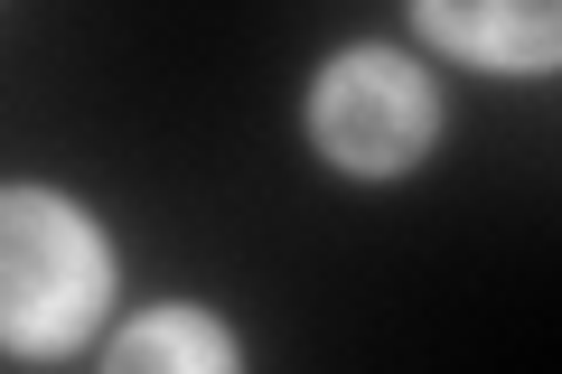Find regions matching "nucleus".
Here are the masks:
<instances>
[{
    "instance_id": "nucleus-1",
    "label": "nucleus",
    "mask_w": 562,
    "mask_h": 374,
    "mask_svg": "<svg viewBox=\"0 0 562 374\" xmlns=\"http://www.w3.org/2000/svg\"><path fill=\"white\" fill-rule=\"evenodd\" d=\"M103 235L47 188L0 197V337L20 355H57L103 318Z\"/></svg>"
},
{
    "instance_id": "nucleus-2",
    "label": "nucleus",
    "mask_w": 562,
    "mask_h": 374,
    "mask_svg": "<svg viewBox=\"0 0 562 374\" xmlns=\"http://www.w3.org/2000/svg\"><path fill=\"white\" fill-rule=\"evenodd\" d=\"M310 132H319V150L338 159V169L394 178V169H413V159L431 150L441 103H431L422 66L384 57V47H357V57H338L319 76V94H310Z\"/></svg>"
},
{
    "instance_id": "nucleus-3",
    "label": "nucleus",
    "mask_w": 562,
    "mask_h": 374,
    "mask_svg": "<svg viewBox=\"0 0 562 374\" xmlns=\"http://www.w3.org/2000/svg\"><path fill=\"white\" fill-rule=\"evenodd\" d=\"M422 29L441 47L487 57V66H553V47H562L553 10H460V0H422Z\"/></svg>"
},
{
    "instance_id": "nucleus-4",
    "label": "nucleus",
    "mask_w": 562,
    "mask_h": 374,
    "mask_svg": "<svg viewBox=\"0 0 562 374\" xmlns=\"http://www.w3.org/2000/svg\"><path fill=\"white\" fill-rule=\"evenodd\" d=\"M103 374H235V337L198 309H160V318H140V328H122Z\"/></svg>"
}]
</instances>
